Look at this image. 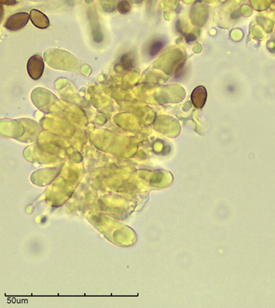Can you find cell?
<instances>
[{"label": "cell", "mask_w": 275, "mask_h": 308, "mask_svg": "<svg viewBox=\"0 0 275 308\" xmlns=\"http://www.w3.org/2000/svg\"><path fill=\"white\" fill-rule=\"evenodd\" d=\"M121 64L124 67V69H129L132 67V60L128 55H124L121 59Z\"/></svg>", "instance_id": "cell-7"}, {"label": "cell", "mask_w": 275, "mask_h": 308, "mask_svg": "<svg viewBox=\"0 0 275 308\" xmlns=\"http://www.w3.org/2000/svg\"><path fill=\"white\" fill-rule=\"evenodd\" d=\"M30 19L34 26L39 29H46L50 26V20L43 12L36 9H32L30 12Z\"/></svg>", "instance_id": "cell-3"}, {"label": "cell", "mask_w": 275, "mask_h": 308, "mask_svg": "<svg viewBox=\"0 0 275 308\" xmlns=\"http://www.w3.org/2000/svg\"><path fill=\"white\" fill-rule=\"evenodd\" d=\"M0 2L3 5H7V6H12L17 3V0H0Z\"/></svg>", "instance_id": "cell-8"}, {"label": "cell", "mask_w": 275, "mask_h": 308, "mask_svg": "<svg viewBox=\"0 0 275 308\" xmlns=\"http://www.w3.org/2000/svg\"><path fill=\"white\" fill-rule=\"evenodd\" d=\"M164 45H165L164 42L163 41H160V40L153 41L151 44L150 48H149V55H150L151 57H154L158 55V53L163 50Z\"/></svg>", "instance_id": "cell-5"}, {"label": "cell", "mask_w": 275, "mask_h": 308, "mask_svg": "<svg viewBox=\"0 0 275 308\" xmlns=\"http://www.w3.org/2000/svg\"><path fill=\"white\" fill-rule=\"evenodd\" d=\"M206 99H207V91L203 86H198L192 92V103L198 109H201L204 105Z\"/></svg>", "instance_id": "cell-4"}, {"label": "cell", "mask_w": 275, "mask_h": 308, "mask_svg": "<svg viewBox=\"0 0 275 308\" xmlns=\"http://www.w3.org/2000/svg\"><path fill=\"white\" fill-rule=\"evenodd\" d=\"M26 69L31 79L38 80L41 78L45 69V64L42 57L38 55L31 56L27 62Z\"/></svg>", "instance_id": "cell-1"}, {"label": "cell", "mask_w": 275, "mask_h": 308, "mask_svg": "<svg viewBox=\"0 0 275 308\" xmlns=\"http://www.w3.org/2000/svg\"><path fill=\"white\" fill-rule=\"evenodd\" d=\"M3 14H4V9H3V4H2L1 2H0V21L2 19V17H3Z\"/></svg>", "instance_id": "cell-9"}, {"label": "cell", "mask_w": 275, "mask_h": 308, "mask_svg": "<svg viewBox=\"0 0 275 308\" xmlns=\"http://www.w3.org/2000/svg\"><path fill=\"white\" fill-rule=\"evenodd\" d=\"M30 14L27 12H17L10 16L6 21L5 28L10 31H20L28 23Z\"/></svg>", "instance_id": "cell-2"}, {"label": "cell", "mask_w": 275, "mask_h": 308, "mask_svg": "<svg viewBox=\"0 0 275 308\" xmlns=\"http://www.w3.org/2000/svg\"><path fill=\"white\" fill-rule=\"evenodd\" d=\"M118 9L121 13H126L130 10V5L127 0H121L118 4Z\"/></svg>", "instance_id": "cell-6"}]
</instances>
